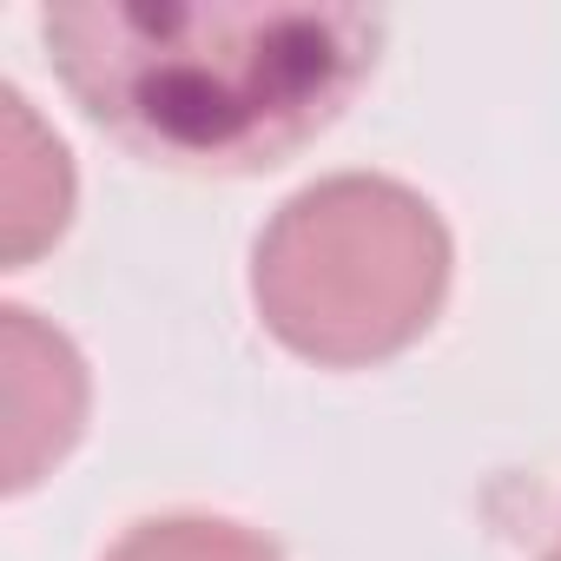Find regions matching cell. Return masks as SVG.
Wrapping results in <instances>:
<instances>
[{"label": "cell", "mask_w": 561, "mask_h": 561, "mask_svg": "<svg viewBox=\"0 0 561 561\" xmlns=\"http://www.w3.org/2000/svg\"><path fill=\"white\" fill-rule=\"evenodd\" d=\"M541 561H561V541H554V548H548V554H541Z\"/></svg>", "instance_id": "6"}, {"label": "cell", "mask_w": 561, "mask_h": 561, "mask_svg": "<svg viewBox=\"0 0 561 561\" xmlns=\"http://www.w3.org/2000/svg\"><path fill=\"white\" fill-rule=\"evenodd\" d=\"M449 291L443 211L383 172H331L277 205L251 251L264 331L331 370L383 364L430 331Z\"/></svg>", "instance_id": "2"}, {"label": "cell", "mask_w": 561, "mask_h": 561, "mask_svg": "<svg viewBox=\"0 0 561 561\" xmlns=\"http://www.w3.org/2000/svg\"><path fill=\"white\" fill-rule=\"evenodd\" d=\"M0 113H8V179H0V218H8V264H27L47 238H60L67 211H73V172L60 139L41 133L34 106L8 87L0 93Z\"/></svg>", "instance_id": "4"}, {"label": "cell", "mask_w": 561, "mask_h": 561, "mask_svg": "<svg viewBox=\"0 0 561 561\" xmlns=\"http://www.w3.org/2000/svg\"><path fill=\"white\" fill-rule=\"evenodd\" d=\"M41 27L87 119L172 172L285 165L383 47V14L344 0H73Z\"/></svg>", "instance_id": "1"}, {"label": "cell", "mask_w": 561, "mask_h": 561, "mask_svg": "<svg viewBox=\"0 0 561 561\" xmlns=\"http://www.w3.org/2000/svg\"><path fill=\"white\" fill-rule=\"evenodd\" d=\"M0 344H8V489H27L73 449L87 416V370L73 344L21 305L0 311Z\"/></svg>", "instance_id": "3"}, {"label": "cell", "mask_w": 561, "mask_h": 561, "mask_svg": "<svg viewBox=\"0 0 561 561\" xmlns=\"http://www.w3.org/2000/svg\"><path fill=\"white\" fill-rule=\"evenodd\" d=\"M106 561H285V554L271 535L231 515H146L106 548Z\"/></svg>", "instance_id": "5"}]
</instances>
